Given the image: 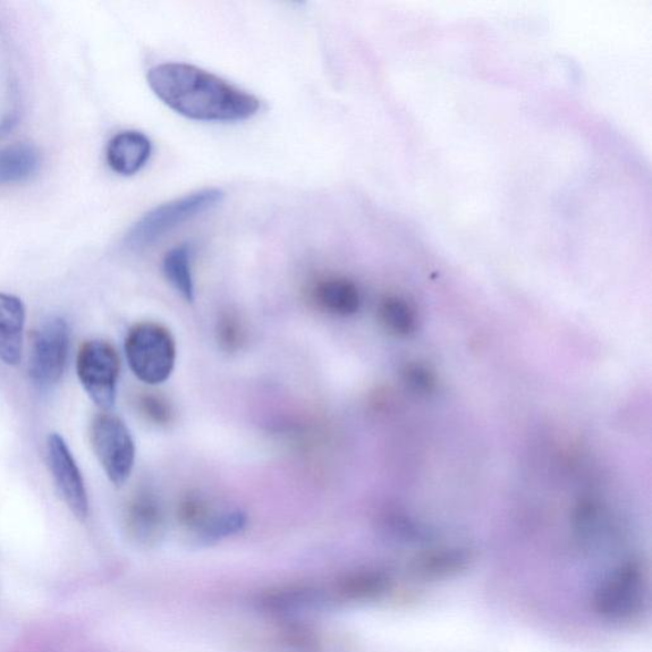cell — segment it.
I'll use <instances>...</instances> for the list:
<instances>
[{
	"instance_id": "1",
	"label": "cell",
	"mask_w": 652,
	"mask_h": 652,
	"mask_svg": "<svg viewBox=\"0 0 652 652\" xmlns=\"http://www.w3.org/2000/svg\"><path fill=\"white\" fill-rule=\"evenodd\" d=\"M147 81L165 105L192 121L242 122L257 115L260 108V101L251 93L196 65L158 64L151 68Z\"/></svg>"
},
{
	"instance_id": "2",
	"label": "cell",
	"mask_w": 652,
	"mask_h": 652,
	"mask_svg": "<svg viewBox=\"0 0 652 652\" xmlns=\"http://www.w3.org/2000/svg\"><path fill=\"white\" fill-rule=\"evenodd\" d=\"M224 198L221 189L207 188L164 203L147 211L131 227L124 237V245L134 251L146 249L177 226L215 208Z\"/></svg>"
},
{
	"instance_id": "3",
	"label": "cell",
	"mask_w": 652,
	"mask_h": 652,
	"mask_svg": "<svg viewBox=\"0 0 652 652\" xmlns=\"http://www.w3.org/2000/svg\"><path fill=\"white\" fill-rule=\"evenodd\" d=\"M125 355L142 383L158 385L172 376L176 344L170 330L151 321L134 325L125 338Z\"/></svg>"
},
{
	"instance_id": "4",
	"label": "cell",
	"mask_w": 652,
	"mask_h": 652,
	"mask_svg": "<svg viewBox=\"0 0 652 652\" xmlns=\"http://www.w3.org/2000/svg\"><path fill=\"white\" fill-rule=\"evenodd\" d=\"M90 438L101 467L110 482L121 487L130 479L134 462L135 445L125 423L112 413H100L91 422Z\"/></svg>"
},
{
	"instance_id": "5",
	"label": "cell",
	"mask_w": 652,
	"mask_h": 652,
	"mask_svg": "<svg viewBox=\"0 0 652 652\" xmlns=\"http://www.w3.org/2000/svg\"><path fill=\"white\" fill-rule=\"evenodd\" d=\"M81 384L100 410H112L116 400L121 358L112 343L103 340L84 342L75 361Z\"/></svg>"
},
{
	"instance_id": "6",
	"label": "cell",
	"mask_w": 652,
	"mask_h": 652,
	"mask_svg": "<svg viewBox=\"0 0 652 652\" xmlns=\"http://www.w3.org/2000/svg\"><path fill=\"white\" fill-rule=\"evenodd\" d=\"M71 349V330L63 318H49L33 334L29 375L33 385L49 389L62 379Z\"/></svg>"
},
{
	"instance_id": "7",
	"label": "cell",
	"mask_w": 652,
	"mask_h": 652,
	"mask_svg": "<svg viewBox=\"0 0 652 652\" xmlns=\"http://www.w3.org/2000/svg\"><path fill=\"white\" fill-rule=\"evenodd\" d=\"M643 579L638 565L620 567L599 587L596 611L609 621H625L640 612Z\"/></svg>"
},
{
	"instance_id": "8",
	"label": "cell",
	"mask_w": 652,
	"mask_h": 652,
	"mask_svg": "<svg viewBox=\"0 0 652 652\" xmlns=\"http://www.w3.org/2000/svg\"><path fill=\"white\" fill-rule=\"evenodd\" d=\"M46 446L50 472L59 494L75 518L86 520L90 513L89 496L77 462L65 439L55 432L49 435Z\"/></svg>"
},
{
	"instance_id": "9",
	"label": "cell",
	"mask_w": 652,
	"mask_h": 652,
	"mask_svg": "<svg viewBox=\"0 0 652 652\" xmlns=\"http://www.w3.org/2000/svg\"><path fill=\"white\" fill-rule=\"evenodd\" d=\"M152 143L146 134L137 131L117 133L108 142L106 161L112 170L122 176L138 174L148 164Z\"/></svg>"
},
{
	"instance_id": "10",
	"label": "cell",
	"mask_w": 652,
	"mask_h": 652,
	"mask_svg": "<svg viewBox=\"0 0 652 652\" xmlns=\"http://www.w3.org/2000/svg\"><path fill=\"white\" fill-rule=\"evenodd\" d=\"M27 309L21 299L0 292V361L19 365L22 358V333Z\"/></svg>"
},
{
	"instance_id": "11",
	"label": "cell",
	"mask_w": 652,
	"mask_h": 652,
	"mask_svg": "<svg viewBox=\"0 0 652 652\" xmlns=\"http://www.w3.org/2000/svg\"><path fill=\"white\" fill-rule=\"evenodd\" d=\"M312 299L321 310L337 317H352L361 309V292L350 278H321L312 287Z\"/></svg>"
},
{
	"instance_id": "12",
	"label": "cell",
	"mask_w": 652,
	"mask_h": 652,
	"mask_svg": "<svg viewBox=\"0 0 652 652\" xmlns=\"http://www.w3.org/2000/svg\"><path fill=\"white\" fill-rule=\"evenodd\" d=\"M125 524L130 535L141 544L155 541L164 524L157 498L147 490L135 494L126 507Z\"/></svg>"
},
{
	"instance_id": "13",
	"label": "cell",
	"mask_w": 652,
	"mask_h": 652,
	"mask_svg": "<svg viewBox=\"0 0 652 652\" xmlns=\"http://www.w3.org/2000/svg\"><path fill=\"white\" fill-rule=\"evenodd\" d=\"M327 596L323 591L304 586H290L261 592L258 606L261 611L277 615L298 613L323 604Z\"/></svg>"
},
{
	"instance_id": "14",
	"label": "cell",
	"mask_w": 652,
	"mask_h": 652,
	"mask_svg": "<svg viewBox=\"0 0 652 652\" xmlns=\"http://www.w3.org/2000/svg\"><path fill=\"white\" fill-rule=\"evenodd\" d=\"M40 152L30 143H14L0 149V184L27 182L40 167Z\"/></svg>"
},
{
	"instance_id": "15",
	"label": "cell",
	"mask_w": 652,
	"mask_h": 652,
	"mask_svg": "<svg viewBox=\"0 0 652 652\" xmlns=\"http://www.w3.org/2000/svg\"><path fill=\"white\" fill-rule=\"evenodd\" d=\"M389 576L377 570H359L342 576L334 592L343 600L363 601L379 598L389 588Z\"/></svg>"
},
{
	"instance_id": "16",
	"label": "cell",
	"mask_w": 652,
	"mask_h": 652,
	"mask_svg": "<svg viewBox=\"0 0 652 652\" xmlns=\"http://www.w3.org/2000/svg\"><path fill=\"white\" fill-rule=\"evenodd\" d=\"M380 324L395 337H410L417 332L418 313L413 304L401 296H386L377 309Z\"/></svg>"
},
{
	"instance_id": "17",
	"label": "cell",
	"mask_w": 652,
	"mask_h": 652,
	"mask_svg": "<svg viewBox=\"0 0 652 652\" xmlns=\"http://www.w3.org/2000/svg\"><path fill=\"white\" fill-rule=\"evenodd\" d=\"M163 269L168 282L188 302L196 299V287L192 273V249L180 245L166 252Z\"/></svg>"
},
{
	"instance_id": "18",
	"label": "cell",
	"mask_w": 652,
	"mask_h": 652,
	"mask_svg": "<svg viewBox=\"0 0 652 652\" xmlns=\"http://www.w3.org/2000/svg\"><path fill=\"white\" fill-rule=\"evenodd\" d=\"M281 642L288 651L319 652L320 643L317 633L309 625L298 622L287 623L281 633Z\"/></svg>"
},
{
	"instance_id": "19",
	"label": "cell",
	"mask_w": 652,
	"mask_h": 652,
	"mask_svg": "<svg viewBox=\"0 0 652 652\" xmlns=\"http://www.w3.org/2000/svg\"><path fill=\"white\" fill-rule=\"evenodd\" d=\"M179 520L186 528L200 532L211 519L210 510L200 496H186L179 506Z\"/></svg>"
},
{
	"instance_id": "20",
	"label": "cell",
	"mask_w": 652,
	"mask_h": 652,
	"mask_svg": "<svg viewBox=\"0 0 652 652\" xmlns=\"http://www.w3.org/2000/svg\"><path fill=\"white\" fill-rule=\"evenodd\" d=\"M137 408L144 418L158 426H166L173 420L172 405L163 396L156 394H139Z\"/></svg>"
},
{
	"instance_id": "21",
	"label": "cell",
	"mask_w": 652,
	"mask_h": 652,
	"mask_svg": "<svg viewBox=\"0 0 652 652\" xmlns=\"http://www.w3.org/2000/svg\"><path fill=\"white\" fill-rule=\"evenodd\" d=\"M217 340L224 351H239L245 342V329L241 320L234 313H225L218 321Z\"/></svg>"
},
{
	"instance_id": "22",
	"label": "cell",
	"mask_w": 652,
	"mask_h": 652,
	"mask_svg": "<svg viewBox=\"0 0 652 652\" xmlns=\"http://www.w3.org/2000/svg\"><path fill=\"white\" fill-rule=\"evenodd\" d=\"M467 562L468 556L460 550H445V552L425 558L421 563V569L427 573H447L464 569Z\"/></svg>"
},
{
	"instance_id": "23",
	"label": "cell",
	"mask_w": 652,
	"mask_h": 652,
	"mask_svg": "<svg viewBox=\"0 0 652 652\" xmlns=\"http://www.w3.org/2000/svg\"><path fill=\"white\" fill-rule=\"evenodd\" d=\"M403 374L405 383L414 391L428 394L436 387L435 375L426 366L412 363V365L405 368Z\"/></svg>"
}]
</instances>
